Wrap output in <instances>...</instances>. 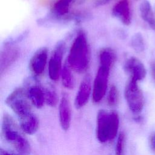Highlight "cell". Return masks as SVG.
<instances>
[{
	"mask_svg": "<svg viewBox=\"0 0 155 155\" xmlns=\"http://www.w3.org/2000/svg\"><path fill=\"white\" fill-rule=\"evenodd\" d=\"M91 60L90 48L84 31H78L69 50L67 61L73 71L82 74L90 66Z\"/></svg>",
	"mask_w": 155,
	"mask_h": 155,
	"instance_id": "cell-1",
	"label": "cell"
},
{
	"mask_svg": "<svg viewBox=\"0 0 155 155\" xmlns=\"http://www.w3.org/2000/svg\"><path fill=\"white\" fill-rule=\"evenodd\" d=\"M1 135L3 140L14 155H29L30 143L18 128L13 119L5 114L2 123Z\"/></svg>",
	"mask_w": 155,
	"mask_h": 155,
	"instance_id": "cell-2",
	"label": "cell"
},
{
	"mask_svg": "<svg viewBox=\"0 0 155 155\" xmlns=\"http://www.w3.org/2000/svg\"><path fill=\"white\" fill-rule=\"evenodd\" d=\"M119 117L115 111L99 110L96 118V137L101 143L113 140L117 136Z\"/></svg>",
	"mask_w": 155,
	"mask_h": 155,
	"instance_id": "cell-3",
	"label": "cell"
},
{
	"mask_svg": "<svg viewBox=\"0 0 155 155\" xmlns=\"http://www.w3.org/2000/svg\"><path fill=\"white\" fill-rule=\"evenodd\" d=\"M5 103L17 115L19 120L34 114L31 110V103L24 88L18 87L15 89L7 97Z\"/></svg>",
	"mask_w": 155,
	"mask_h": 155,
	"instance_id": "cell-4",
	"label": "cell"
},
{
	"mask_svg": "<svg viewBox=\"0 0 155 155\" xmlns=\"http://www.w3.org/2000/svg\"><path fill=\"white\" fill-rule=\"evenodd\" d=\"M139 82L130 79L126 84L124 96L130 110L134 114L140 113L144 105V97Z\"/></svg>",
	"mask_w": 155,
	"mask_h": 155,
	"instance_id": "cell-5",
	"label": "cell"
},
{
	"mask_svg": "<svg viewBox=\"0 0 155 155\" xmlns=\"http://www.w3.org/2000/svg\"><path fill=\"white\" fill-rule=\"evenodd\" d=\"M111 68L108 65L99 64L93 81L92 99L94 103L99 102L106 94Z\"/></svg>",
	"mask_w": 155,
	"mask_h": 155,
	"instance_id": "cell-6",
	"label": "cell"
},
{
	"mask_svg": "<svg viewBox=\"0 0 155 155\" xmlns=\"http://www.w3.org/2000/svg\"><path fill=\"white\" fill-rule=\"evenodd\" d=\"M65 43L64 41H58L55 45L48 61V72L49 78L57 81L61 78L63 65V56L65 50Z\"/></svg>",
	"mask_w": 155,
	"mask_h": 155,
	"instance_id": "cell-7",
	"label": "cell"
},
{
	"mask_svg": "<svg viewBox=\"0 0 155 155\" xmlns=\"http://www.w3.org/2000/svg\"><path fill=\"white\" fill-rule=\"evenodd\" d=\"M31 103L36 108H40L45 103L44 85L38 77H28L24 82V87Z\"/></svg>",
	"mask_w": 155,
	"mask_h": 155,
	"instance_id": "cell-8",
	"label": "cell"
},
{
	"mask_svg": "<svg viewBox=\"0 0 155 155\" xmlns=\"http://www.w3.org/2000/svg\"><path fill=\"white\" fill-rule=\"evenodd\" d=\"M14 40L4 42L0 54V74L2 76L18 60L20 50Z\"/></svg>",
	"mask_w": 155,
	"mask_h": 155,
	"instance_id": "cell-9",
	"label": "cell"
},
{
	"mask_svg": "<svg viewBox=\"0 0 155 155\" xmlns=\"http://www.w3.org/2000/svg\"><path fill=\"white\" fill-rule=\"evenodd\" d=\"M73 0H57L50 9L48 18L54 21L74 20L76 12H71Z\"/></svg>",
	"mask_w": 155,
	"mask_h": 155,
	"instance_id": "cell-10",
	"label": "cell"
},
{
	"mask_svg": "<svg viewBox=\"0 0 155 155\" xmlns=\"http://www.w3.org/2000/svg\"><path fill=\"white\" fill-rule=\"evenodd\" d=\"M47 59L48 48L46 47H41L34 53L28 63V68L33 76L38 77L44 73Z\"/></svg>",
	"mask_w": 155,
	"mask_h": 155,
	"instance_id": "cell-11",
	"label": "cell"
},
{
	"mask_svg": "<svg viewBox=\"0 0 155 155\" xmlns=\"http://www.w3.org/2000/svg\"><path fill=\"white\" fill-rule=\"evenodd\" d=\"M93 90L92 77L87 73L82 78L74 99V106L79 109L84 107L88 102Z\"/></svg>",
	"mask_w": 155,
	"mask_h": 155,
	"instance_id": "cell-12",
	"label": "cell"
},
{
	"mask_svg": "<svg viewBox=\"0 0 155 155\" xmlns=\"http://www.w3.org/2000/svg\"><path fill=\"white\" fill-rule=\"evenodd\" d=\"M124 70L129 75V78L140 82L147 75V70L143 64L137 58L131 56L124 62Z\"/></svg>",
	"mask_w": 155,
	"mask_h": 155,
	"instance_id": "cell-13",
	"label": "cell"
},
{
	"mask_svg": "<svg viewBox=\"0 0 155 155\" xmlns=\"http://www.w3.org/2000/svg\"><path fill=\"white\" fill-rule=\"evenodd\" d=\"M111 14L124 25H130L132 21V16L129 1L120 0L118 1L113 7Z\"/></svg>",
	"mask_w": 155,
	"mask_h": 155,
	"instance_id": "cell-14",
	"label": "cell"
},
{
	"mask_svg": "<svg viewBox=\"0 0 155 155\" xmlns=\"http://www.w3.org/2000/svg\"><path fill=\"white\" fill-rule=\"evenodd\" d=\"M59 116L60 124L62 130L67 131L71 124V109L69 99L66 94H64L60 101Z\"/></svg>",
	"mask_w": 155,
	"mask_h": 155,
	"instance_id": "cell-15",
	"label": "cell"
},
{
	"mask_svg": "<svg viewBox=\"0 0 155 155\" xmlns=\"http://www.w3.org/2000/svg\"><path fill=\"white\" fill-rule=\"evenodd\" d=\"M139 9L142 20L151 30L155 31V14L150 2L147 0H143L140 4Z\"/></svg>",
	"mask_w": 155,
	"mask_h": 155,
	"instance_id": "cell-16",
	"label": "cell"
},
{
	"mask_svg": "<svg viewBox=\"0 0 155 155\" xmlns=\"http://www.w3.org/2000/svg\"><path fill=\"white\" fill-rule=\"evenodd\" d=\"M73 72V70L71 69L66 60L63 65L61 78L62 85L67 89L71 90L74 87L75 80Z\"/></svg>",
	"mask_w": 155,
	"mask_h": 155,
	"instance_id": "cell-17",
	"label": "cell"
},
{
	"mask_svg": "<svg viewBox=\"0 0 155 155\" xmlns=\"http://www.w3.org/2000/svg\"><path fill=\"white\" fill-rule=\"evenodd\" d=\"M116 54L111 48L104 47L99 51V64L105 65L113 67L116 61Z\"/></svg>",
	"mask_w": 155,
	"mask_h": 155,
	"instance_id": "cell-18",
	"label": "cell"
},
{
	"mask_svg": "<svg viewBox=\"0 0 155 155\" xmlns=\"http://www.w3.org/2000/svg\"><path fill=\"white\" fill-rule=\"evenodd\" d=\"M19 122L22 131L26 134H33L35 133L38 129L39 121L34 114Z\"/></svg>",
	"mask_w": 155,
	"mask_h": 155,
	"instance_id": "cell-19",
	"label": "cell"
},
{
	"mask_svg": "<svg viewBox=\"0 0 155 155\" xmlns=\"http://www.w3.org/2000/svg\"><path fill=\"white\" fill-rule=\"evenodd\" d=\"M45 104L50 107H55L58 102V96L55 87L51 83L44 86Z\"/></svg>",
	"mask_w": 155,
	"mask_h": 155,
	"instance_id": "cell-20",
	"label": "cell"
},
{
	"mask_svg": "<svg viewBox=\"0 0 155 155\" xmlns=\"http://www.w3.org/2000/svg\"><path fill=\"white\" fill-rule=\"evenodd\" d=\"M130 44L132 48L137 53H141L145 50V42L143 37L139 32L134 33L131 36Z\"/></svg>",
	"mask_w": 155,
	"mask_h": 155,
	"instance_id": "cell-21",
	"label": "cell"
},
{
	"mask_svg": "<svg viewBox=\"0 0 155 155\" xmlns=\"http://www.w3.org/2000/svg\"><path fill=\"white\" fill-rule=\"evenodd\" d=\"M119 92L117 87L114 85H111L109 88L107 94V103L110 107L115 106L118 102Z\"/></svg>",
	"mask_w": 155,
	"mask_h": 155,
	"instance_id": "cell-22",
	"label": "cell"
},
{
	"mask_svg": "<svg viewBox=\"0 0 155 155\" xmlns=\"http://www.w3.org/2000/svg\"><path fill=\"white\" fill-rule=\"evenodd\" d=\"M125 145V135L123 133H120L117 139L115 147V155H123Z\"/></svg>",
	"mask_w": 155,
	"mask_h": 155,
	"instance_id": "cell-23",
	"label": "cell"
},
{
	"mask_svg": "<svg viewBox=\"0 0 155 155\" xmlns=\"http://www.w3.org/2000/svg\"><path fill=\"white\" fill-rule=\"evenodd\" d=\"M113 0H96L94 1V6L96 7L105 5L108 3H110Z\"/></svg>",
	"mask_w": 155,
	"mask_h": 155,
	"instance_id": "cell-24",
	"label": "cell"
},
{
	"mask_svg": "<svg viewBox=\"0 0 155 155\" xmlns=\"http://www.w3.org/2000/svg\"><path fill=\"white\" fill-rule=\"evenodd\" d=\"M150 72L153 79L155 81V61H152L150 64Z\"/></svg>",
	"mask_w": 155,
	"mask_h": 155,
	"instance_id": "cell-25",
	"label": "cell"
},
{
	"mask_svg": "<svg viewBox=\"0 0 155 155\" xmlns=\"http://www.w3.org/2000/svg\"><path fill=\"white\" fill-rule=\"evenodd\" d=\"M150 145L152 150L155 151V133L153 134L150 139Z\"/></svg>",
	"mask_w": 155,
	"mask_h": 155,
	"instance_id": "cell-26",
	"label": "cell"
},
{
	"mask_svg": "<svg viewBox=\"0 0 155 155\" xmlns=\"http://www.w3.org/2000/svg\"><path fill=\"white\" fill-rule=\"evenodd\" d=\"M0 155H14L13 154H10L8 152H7L6 151L2 150V148H1L0 150Z\"/></svg>",
	"mask_w": 155,
	"mask_h": 155,
	"instance_id": "cell-27",
	"label": "cell"
},
{
	"mask_svg": "<svg viewBox=\"0 0 155 155\" xmlns=\"http://www.w3.org/2000/svg\"><path fill=\"white\" fill-rule=\"evenodd\" d=\"M73 1L75 5H81L84 2L85 0H73Z\"/></svg>",
	"mask_w": 155,
	"mask_h": 155,
	"instance_id": "cell-28",
	"label": "cell"
}]
</instances>
